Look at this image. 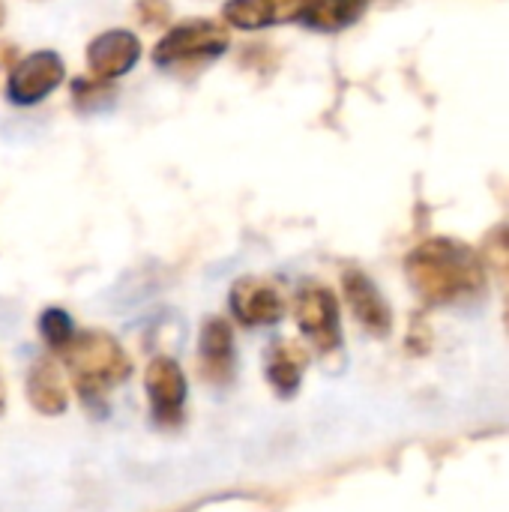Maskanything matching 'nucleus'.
Segmentation results:
<instances>
[{
    "label": "nucleus",
    "instance_id": "f257e3e1",
    "mask_svg": "<svg viewBox=\"0 0 509 512\" xmlns=\"http://www.w3.org/2000/svg\"><path fill=\"white\" fill-rule=\"evenodd\" d=\"M405 273L411 288L420 294V300L432 306L468 303L486 291L483 258L471 246L450 237H432L420 243L408 255Z\"/></svg>",
    "mask_w": 509,
    "mask_h": 512
},
{
    "label": "nucleus",
    "instance_id": "4468645a",
    "mask_svg": "<svg viewBox=\"0 0 509 512\" xmlns=\"http://www.w3.org/2000/svg\"><path fill=\"white\" fill-rule=\"evenodd\" d=\"M306 351L297 342H276L267 354V378L282 393L291 396L300 387L303 369H306Z\"/></svg>",
    "mask_w": 509,
    "mask_h": 512
},
{
    "label": "nucleus",
    "instance_id": "aec40b11",
    "mask_svg": "<svg viewBox=\"0 0 509 512\" xmlns=\"http://www.w3.org/2000/svg\"><path fill=\"white\" fill-rule=\"evenodd\" d=\"M3 408H6V390H3V381H0V414H3Z\"/></svg>",
    "mask_w": 509,
    "mask_h": 512
},
{
    "label": "nucleus",
    "instance_id": "7ed1b4c3",
    "mask_svg": "<svg viewBox=\"0 0 509 512\" xmlns=\"http://www.w3.org/2000/svg\"><path fill=\"white\" fill-rule=\"evenodd\" d=\"M231 45V33L225 24L210 18H192L171 27L153 48L156 66H177V63H198L225 54Z\"/></svg>",
    "mask_w": 509,
    "mask_h": 512
},
{
    "label": "nucleus",
    "instance_id": "39448f33",
    "mask_svg": "<svg viewBox=\"0 0 509 512\" xmlns=\"http://www.w3.org/2000/svg\"><path fill=\"white\" fill-rule=\"evenodd\" d=\"M63 75H66V66L57 51H33L9 69L6 99L21 108L36 105L63 84Z\"/></svg>",
    "mask_w": 509,
    "mask_h": 512
},
{
    "label": "nucleus",
    "instance_id": "0eeeda50",
    "mask_svg": "<svg viewBox=\"0 0 509 512\" xmlns=\"http://www.w3.org/2000/svg\"><path fill=\"white\" fill-rule=\"evenodd\" d=\"M141 60V39L132 30H105L87 45V66L93 78L99 81H114L126 72L135 69Z\"/></svg>",
    "mask_w": 509,
    "mask_h": 512
},
{
    "label": "nucleus",
    "instance_id": "f03ea898",
    "mask_svg": "<svg viewBox=\"0 0 509 512\" xmlns=\"http://www.w3.org/2000/svg\"><path fill=\"white\" fill-rule=\"evenodd\" d=\"M60 354L75 390L84 399L108 393L111 387L123 384L132 372V363L120 342L102 330H75L72 339L60 348Z\"/></svg>",
    "mask_w": 509,
    "mask_h": 512
},
{
    "label": "nucleus",
    "instance_id": "412c9836",
    "mask_svg": "<svg viewBox=\"0 0 509 512\" xmlns=\"http://www.w3.org/2000/svg\"><path fill=\"white\" fill-rule=\"evenodd\" d=\"M3 18H6V6L0 3V24H3Z\"/></svg>",
    "mask_w": 509,
    "mask_h": 512
},
{
    "label": "nucleus",
    "instance_id": "dca6fc26",
    "mask_svg": "<svg viewBox=\"0 0 509 512\" xmlns=\"http://www.w3.org/2000/svg\"><path fill=\"white\" fill-rule=\"evenodd\" d=\"M72 102L81 111H102L105 105L114 102V87L111 81H99V78H78L72 84Z\"/></svg>",
    "mask_w": 509,
    "mask_h": 512
},
{
    "label": "nucleus",
    "instance_id": "ddd939ff",
    "mask_svg": "<svg viewBox=\"0 0 509 512\" xmlns=\"http://www.w3.org/2000/svg\"><path fill=\"white\" fill-rule=\"evenodd\" d=\"M366 6L369 0H306L297 21L321 33H336V30L357 24Z\"/></svg>",
    "mask_w": 509,
    "mask_h": 512
},
{
    "label": "nucleus",
    "instance_id": "1a4fd4ad",
    "mask_svg": "<svg viewBox=\"0 0 509 512\" xmlns=\"http://www.w3.org/2000/svg\"><path fill=\"white\" fill-rule=\"evenodd\" d=\"M231 312L237 321L249 327H261V324H276L285 315V303L270 282L249 276L231 288Z\"/></svg>",
    "mask_w": 509,
    "mask_h": 512
},
{
    "label": "nucleus",
    "instance_id": "9d476101",
    "mask_svg": "<svg viewBox=\"0 0 509 512\" xmlns=\"http://www.w3.org/2000/svg\"><path fill=\"white\" fill-rule=\"evenodd\" d=\"M198 363L207 381L213 384H228L234 378V333L228 321L222 318H207L198 336Z\"/></svg>",
    "mask_w": 509,
    "mask_h": 512
},
{
    "label": "nucleus",
    "instance_id": "20e7f679",
    "mask_svg": "<svg viewBox=\"0 0 509 512\" xmlns=\"http://www.w3.org/2000/svg\"><path fill=\"white\" fill-rule=\"evenodd\" d=\"M294 315L303 336L321 354H333L342 345V324H339V303L330 288L324 285H303L294 297Z\"/></svg>",
    "mask_w": 509,
    "mask_h": 512
},
{
    "label": "nucleus",
    "instance_id": "6e6552de",
    "mask_svg": "<svg viewBox=\"0 0 509 512\" xmlns=\"http://www.w3.org/2000/svg\"><path fill=\"white\" fill-rule=\"evenodd\" d=\"M342 288H345V297H348V306L354 312V318L372 333V336H387L390 327H393V312L387 306V300L381 297L378 285L360 273V270H348L342 276Z\"/></svg>",
    "mask_w": 509,
    "mask_h": 512
},
{
    "label": "nucleus",
    "instance_id": "9b49d317",
    "mask_svg": "<svg viewBox=\"0 0 509 512\" xmlns=\"http://www.w3.org/2000/svg\"><path fill=\"white\" fill-rule=\"evenodd\" d=\"M306 0H228L222 18L240 30H261L282 21H297Z\"/></svg>",
    "mask_w": 509,
    "mask_h": 512
},
{
    "label": "nucleus",
    "instance_id": "6ab92c4d",
    "mask_svg": "<svg viewBox=\"0 0 509 512\" xmlns=\"http://www.w3.org/2000/svg\"><path fill=\"white\" fill-rule=\"evenodd\" d=\"M18 48L12 42H0V69H12L18 63Z\"/></svg>",
    "mask_w": 509,
    "mask_h": 512
},
{
    "label": "nucleus",
    "instance_id": "423d86ee",
    "mask_svg": "<svg viewBox=\"0 0 509 512\" xmlns=\"http://www.w3.org/2000/svg\"><path fill=\"white\" fill-rule=\"evenodd\" d=\"M147 402H150V414L159 426H177L183 417V405H186V375L183 369L171 360V357H156L147 366Z\"/></svg>",
    "mask_w": 509,
    "mask_h": 512
},
{
    "label": "nucleus",
    "instance_id": "2eb2a0df",
    "mask_svg": "<svg viewBox=\"0 0 509 512\" xmlns=\"http://www.w3.org/2000/svg\"><path fill=\"white\" fill-rule=\"evenodd\" d=\"M483 267H489L498 276L509 303V225L489 234L486 249H483Z\"/></svg>",
    "mask_w": 509,
    "mask_h": 512
},
{
    "label": "nucleus",
    "instance_id": "a211bd4d",
    "mask_svg": "<svg viewBox=\"0 0 509 512\" xmlns=\"http://www.w3.org/2000/svg\"><path fill=\"white\" fill-rule=\"evenodd\" d=\"M135 12H138L141 24H150V27H162L171 21V3L168 0H138Z\"/></svg>",
    "mask_w": 509,
    "mask_h": 512
},
{
    "label": "nucleus",
    "instance_id": "f3484780",
    "mask_svg": "<svg viewBox=\"0 0 509 512\" xmlns=\"http://www.w3.org/2000/svg\"><path fill=\"white\" fill-rule=\"evenodd\" d=\"M39 327H42L45 342H48L51 348H57V351H60V348L72 339V333H75V327H72V321H69V315H66L63 309H48V312L42 315Z\"/></svg>",
    "mask_w": 509,
    "mask_h": 512
},
{
    "label": "nucleus",
    "instance_id": "f8f14e48",
    "mask_svg": "<svg viewBox=\"0 0 509 512\" xmlns=\"http://www.w3.org/2000/svg\"><path fill=\"white\" fill-rule=\"evenodd\" d=\"M27 399L39 414H48V417L66 411L69 393H66V384H63V378L51 360L33 363V369L27 375Z\"/></svg>",
    "mask_w": 509,
    "mask_h": 512
},
{
    "label": "nucleus",
    "instance_id": "4be33fe9",
    "mask_svg": "<svg viewBox=\"0 0 509 512\" xmlns=\"http://www.w3.org/2000/svg\"><path fill=\"white\" fill-rule=\"evenodd\" d=\"M507 330H509V309H507Z\"/></svg>",
    "mask_w": 509,
    "mask_h": 512
}]
</instances>
